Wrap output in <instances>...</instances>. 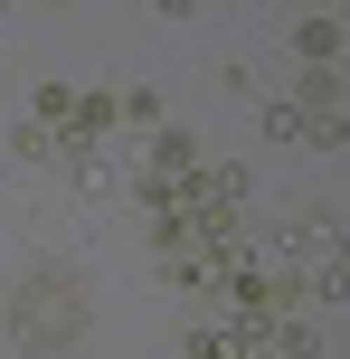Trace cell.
<instances>
[{
	"mask_svg": "<svg viewBox=\"0 0 350 359\" xmlns=\"http://www.w3.org/2000/svg\"><path fill=\"white\" fill-rule=\"evenodd\" d=\"M10 151H19V161H38V170H67V161H76L57 123H19V133H10Z\"/></svg>",
	"mask_w": 350,
	"mask_h": 359,
	"instance_id": "1",
	"label": "cell"
},
{
	"mask_svg": "<svg viewBox=\"0 0 350 359\" xmlns=\"http://www.w3.org/2000/svg\"><path fill=\"white\" fill-rule=\"evenodd\" d=\"M294 104H313V114H341V67H294Z\"/></svg>",
	"mask_w": 350,
	"mask_h": 359,
	"instance_id": "4",
	"label": "cell"
},
{
	"mask_svg": "<svg viewBox=\"0 0 350 359\" xmlns=\"http://www.w3.org/2000/svg\"><path fill=\"white\" fill-rule=\"evenodd\" d=\"M265 142H313V114L284 95V104H265Z\"/></svg>",
	"mask_w": 350,
	"mask_h": 359,
	"instance_id": "5",
	"label": "cell"
},
{
	"mask_svg": "<svg viewBox=\"0 0 350 359\" xmlns=\"http://www.w3.org/2000/svg\"><path fill=\"white\" fill-rule=\"evenodd\" d=\"M152 170H161V180H189V170H199V142H189V133H152Z\"/></svg>",
	"mask_w": 350,
	"mask_h": 359,
	"instance_id": "3",
	"label": "cell"
},
{
	"mask_svg": "<svg viewBox=\"0 0 350 359\" xmlns=\"http://www.w3.org/2000/svg\"><path fill=\"white\" fill-rule=\"evenodd\" d=\"M341 57V19H303L294 29V67H332Z\"/></svg>",
	"mask_w": 350,
	"mask_h": 359,
	"instance_id": "2",
	"label": "cell"
},
{
	"mask_svg": "<svg viewBox=\"0 0 350 359\" xmlns=\"http://www.w3.org/2000/svg\"><path fill=\"white\" fill-rule=\"evenodd\" d=\"M114 114H123L133 133H161V95H152V86H133V95H114Z\"/></svg>",
	"mask_w": 350,
	"mask_h": 359,
	"instance_id": "6",
	"label": "cell"
}]
</instances>
